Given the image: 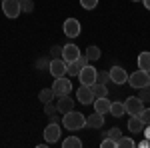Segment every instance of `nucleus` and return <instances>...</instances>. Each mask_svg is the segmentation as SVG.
Returning <instances> with one entry per match:
<instances>
[{"label":"nucleus","mask_w":150,"mask_h":148,"mask_svg":"<svg viewBox=\"0 0 150 148\" xmlns=\"http://www.w3.org/2000/svg\"><path fill=\"white\" fill-rule=\"evenodd\" d=\"M60 124L64 126L66 130H80V128L86 126V116L80 114V112H76V110H70V112L62 114Z\"/></svg>","instance_id":"nucleus-1"},{"label":"nucleus","mask_w":150,"mask_h":148,"mask_svg":"<svg viewBox=\"0 0 150 148\" xmlns=\"http://www.w3.org/2000/svg\"><path fill=\"white\" fill-rule=\"evenodd\" d=\"M128 84H130L134 90H138V88H146V86L150 84V74L138 68L136 72H132V74L128 76Z\"/></svg>","instance_id":"nucleus-2"},{"label":"nucleus","mask_w":150,"mask_h":148,"mask_svg":"<svg viewBox=\"0 0 150 148\" xmlns=\"http://www.w3.org/2000/svg\"><path fill=\"white\" fill-rule=\"evenodd\" d=\"M52 90H54V96H66V94L72 92V82L68 78H64V76H60V78L54 80Z\"/></svg>","instance_id":"nucleus-3"},{"label":"nucleus","mask_w":150,"mask_h":148,"mask_svg":"<svg viewBox=\"0 0 150 148\" xmlns=\"http://www.w3.org/2000/svg\"><path fill=\"white\" fill-rule=\"evenodd\" d=\"M66 68H68V62H64L62 58H50V66H48V72L54 76V78H60L66 74Z\"/></svg>","instance_id":"nucleus-4"},{"label":"nucleus","mask_w":150,"mask_h":148,"mask_svg":"<svg viewBox=\"0 0 150 148\" xmlns=\"http://www.w3.org/2000/svg\"><path fill=\"white\" fill-rule=\"evenodd\" d=\"M62 30H64V34L68 36V38H76V36H80V32H82L80 20H76V18H68V20H64Z\"/></svg>","instance_id":"nucleus-5"},{"label":"nucleus","mask_w":150,"mask_h":148,"mask_svg":"<svg viewBox=\"0 0 150 148\" xmlns=\"http://www.w3.org/2000/svg\"><path fill=\"white\" fill-rule=\"evenodd\" d=\"M2 12L8 18H18L20 16V0H4L2 2Z\"/></svg>","instance_id":"nucleus-6"},{"label":"nucleus","mask_w":150,"mask_h":148,"mask_svg":"<svg viewBox=\"0 0 150 148\" xmlns=\"http://www.w3.org/2000/svg\"><path fill=\"white\" fill-rule=\"evenodd\" d=\"M60 134H62V128H60L58 122H50V124L44 128V138H46L48 144L58 142V140H60Z\"/></svg>","instance_id":"nucleus-7"},{"label":"nucleus","mask_w":150,"mask_h":148,"mask_svg":"<svg viewBox=\"0 0 150 148\" xmlns=\"http://www.w3.org/2000/svg\"><path fill=\"white\" fill-rule=\"evenodd\" d=\"M96 68L94 66H84V68H80V72H78V78H80V84H84V86H90V84H94L96 82Z\"/></svg>","instance_id":"nucleus-8"},{"label":"nucleus","mask_w":150,"mask_h":148,"mask_svg":"<svg viewBox=\"0 0 150 148\" xmlns=\"http://www.w3.org/2000/svg\"><path fill=\"white\" fill-rule=\"evenodd\" d=\"M108 74H110V82H114V84H126L128 82V72L122 66H112L108 70Z\"/></svg>","instance_id":"nucleus-9"},{"label":"nucleus","mask_w":150,"mask_h":148,"mask_svg":"<svg viewBox=\"0 0 150 148\" xmlns=\"http://www.w3.org/2000/svg\"><path fill=\"white\" fill-rule=\"evenodd\" d=\"M124 108H126V112L132 116V114H140L144 110V102L140 100L138 96H128V100L124 102Z\"/></svg>","instance_id":"nucleus-10"},{"label":"nucleus","mask_w":150,"mask_h":148,"mask_svg":"<svg viewBox=\"0 0 150 148\" xmlns=\"http://www.w3.org/2000/svg\"><path fill=\"white\" fill-rule=\"evenodd\" d=\"M80 56V48L76 44H66V46H62V60L64 62H74L76 58Z\"/></svg>","instance_id":"nucleus-11"},{"label":"nucleus","mask_w":150,"mask_h":148,"mask_svg":"<svg viewBox=\"0 0 150 148\" xmlns=\"http://www.w3.org/2000/svg\"><path fill=\"white\" fill-rule=\"evenodd\" d=\"M74 100L70 98V94H66V96H58V102H56V110L60 114H66L70 112V110H74Z\"/></svg>","instance_id":"nucleus-12"},{"label":"nucleus","mask_w":150,"mask_h":148,"mask_svg":"<svg viewBox=\"0 0 150 148\" xmlns=\"http://www.w3.org/2000/svg\"><path fill=\"white\" fill-rule=\"evenodd\" d=\"M76 100L80 104H92L94 102V94L90 92V86H84L82 84L80 88L76 90Z\"/></svg>","instance_id":"nucleus-13"},{"label":"nucleus","mask_w":150,"mask_h":148,"mask_svg":"<svg viewBox=\"0 0 150 148\" xmlns=\"http://www.w3.org/2000/svg\"><path fill=\"white\" fill-rule=\"evenodd\" d=\"M86 126L88 128H102L104 126V114L94 110L90 116H86Z\"/></svg>","instance_id":"nucleus-14"},{"label":"nucleus","mask_w":150,"mask_h":148,"mask_svg":"<svg viewBox=\"0 0 150 148\" xmlns=\"http://www.w3.org/2000/svg\"><path fill=\"white\" fill-rule=\"evenodd\" d=\"M144 122H142V118H140V114H132V118H128V130L130 132H142L144 130Z\"/></svg>","instance_id":"nucleus-15"},{"label":"nucleus","mask_w":150,"mask_h":148,"mask_svg":"<svg viewBox=\"0 0 150 148\" xmlns=\"http://www.w3.org/2000/svg\"><path fill=\"white\" fill-rule=\"evenodd\" d=\"M94 110H96V112H100V114H108L110 112V100H108V98H106V96H102V98H94Z\"/></svg>","instance_id":"nucleus-16"},{"label":"nucleus","mask_w":150,"mask_h":148,"mask_svg":"<svg viewBox=\"0 0 150 148\" xmlns=\"http://www.w3.org/2000/svg\"><path fill=\"white\" fill-rule=\"evenodd\" d=\"M90 92L94 94V98H102V96H108V86L94 82V84H90Z\"/></svg>","instance_id":"nucleus-17"},{"label":"nucleus","mask_w":150,"mask_h":148,"mask_svg":"<svg viewBox=\"0 0 150 148\" xmlns=\"http://www.w3.org/2000/svg\"><path fill=\"white\" fill-rule=\"evenodd\" d=\"M138 68L144 72H150V52H140L138 54Z\"/></svg>","instance_id":"nucleus-18"},{"label":"nucleus","mask_w":150,"mask_h":148,"mask_svg":"<svg viewBox=\"0 0 150 148\" xmlns=\"http://www.w3.org/2000/svg\"><path fill=\"white\" fill-rule=\"evenodd\" d=\"M112 116H116V118H120V116H124L126 114V108H124V102H112L110 104V112Z\"/></svg>","instance_id":"nucleus-19"},{"label":"nucleus","mask_w":150,"mask_h":148,"mask_svg":"<svg viewBox=\"0 0 150 148\" xmlns=\"http://www.w3.org/2000/svg\"><path fill=\"white\" fill-rule=\"evenodd\" d=\"M82 146V140L78 136H68L62 140V148H80Z\"/></svg>","instance_id":"nucleus-20"},{"label":"nucleus","mask_w":150,"mask_h":148,"mask_svg":"<svg viewBox=\"0 0 150 148\" xmlns=\"http://www.w3.org/2000/svg\"><path fill=\"white\" fill-rule=\"evenodd\" d=\"M84 54L88 56V60H90V62H96V60L100 58V54H102V52H100V48H98V46H88Z\"/></svg>","instance_id":"nucleus-21"},{"label":"nucleus","mask_w":150,"mask_h":148,"mask_svg":"<svg viewBox=\"0 0 150 148\" xmlns=\"http://www.w3.org/2000/svg\"><path fill=\"white\" fill-rule=\"evenodd\" d=\"M38 98H40V102H52L54 100V90L52 88H42L38 92Z\"/></svg>","instance_id":"nucleus-22"},{"label":"nucleus","mask_w":150,"mask_h":148,"mask_svg":"<svg viewBox=\"0 0 150 148\" xmlns=\"http://www.w3.org/2000/svg\"><path fill=\"white\" fill-rule=\"evenodd\" d=\"M134 146H136V144H134V140H132V138H128V136H124V134L116 140V148H134Z\"/></svg>","instance_id":"nucleus-23"},{"label":"nucleus","mask_w":150,"mask_h":148,"mask_svg":"<svg viewBox=\"0 0 150 148\" xmlns=\"http://www.w3.org/2000/svg\"><path fill=\"white\" fill-rule=\"evenodd\" d=\"M96 82H98V84H106V86H108V84H110V74H108V70L98 72V74H96Z\"/></svg>","instance_id":"nucleus-24"},{"label":"nucleus","mask_w":150,"mask_h":148,"mask_svg":"<svg viewBox=\"0 0 150 148\" xmlns=\"http://www.w3.org/2000/svg\"><path fill=\"white\" fill-rule=\"evenodd\" d=\"M20 10L26 12V14H30V12L34 10V2H32V0H20Z\"/></svg>","instance_id":"nucleus-25"},{"label":"nucleus","mask_w":150,"mask_h":148,"mask_svg":"<svg viewBox=\"0 0 150 148\" xmlns=\"http://www.w3.org/2000/svg\"><path fill=\"white\" fill-rule=\"evenodd\" d=\"M78 72H80V66L76 64V60H74V62H68L66 74H68V76H78Z\"/></svg>","instance_id":"nucleus-26"},{"label":"nucleus","mask_w":150,"mask_h":148,"mask_svg":"<svg viewBox=\"0 0 150 148\" xmlns=\"http://www.w3.org/2000/svg\"><path fill=\"white\" fill-rule=\"evenodd\" d=\"M138 98L142 102H150V86L146 88H138Z\"/></svg>","instance_id":"nucleus-27"},{"label":"nucleus","mask_w":150,"mask_h":148,"mask_svg":"<svg viewBox=\"0 0 150 148\" xmlns=\"http://www.w3.org/2000/svg\"><path fill=\"white\" fill-rule=\"evenodd\" d=\"M80 6L84 10H94L98 6V0H80Z\"/></svg>","instance_id":"nucleus-28"},{"label":"nucleus","mask_w":150,"mask_h":148,"mask_svg":"<svg viewBox=\"0 0 150 148\" xmlns=\"http://www.w3.org/2000/svg\"><path fill=\"white\" fill-rule=\"evenodd\" d=\"M56 104L54 102H44V114L46 116H52V114H56Z\"/></svg>","instance_id":"nucleus-29"},{"label":"nucleus","mask_w":150,"mask_h":148,"mask_svg":"<svg viewBox=\"0 0 150 148\" xmlns=\"http://www.w3.org/2000/svg\"><path fill=\"white\" fill-rule=\"evenodd\" d=\"M50 58H62V46L54 44L50 48Z\"/></svg>","instance_id":"nucleus-30"},{"label":"nucleus","mask_w":150,"mask_h":148,"mask_svg":"<svg viewBox=\"0 0 150 148\" xmlns=\"http://www.w3.org/2000/svg\"><path fill=\"white\" fill-rule=\"evenodd\" d=\"M100 146H102V148H116V140H114V138H110V136H106L102 142H100Z\"/></svg>","instance_id":"nucleus-31"},{"label":"nucleus","mask_w":150,"mask_h":148,"mask_svg":"<svg viewBox=\"0 0 150 148\" xmlns=\"http://www.w3.org/2000/svg\"><path fill=\"white\" fill-rule=\"evenodd\" d=\"M106 136L114 138V140H118V138L122 136V130L120 128H110V130H106Z\"/></svg>","instance_id":"nucleus-32"},{"label":"nucleus","mask_w":150,"mask_h":148,"mask_svg":"<svg viewBox=\"0 0 150 148\" xmlns=\"http://www.w3.org/2000/svg\"><path fill=\"white\" fill-rule=\"evenodd\" d=\"M76 64H78L80 68H84V66H88V64H90V60H88V56H86V54H80V56L76 58Z\"/></svg>","instance_id":"nucleus-33"},{"label":"nucleus","mask_w":150,"mask_h":148,"mask_svg":"<svg viewBox=\"0 0 150 148\" xmlns=\"http://www.w3.org/2000/svg\"><path fill=\"white\" fill-rule=\"evenodd\" d=\"M140 118H142V122L146 126H150V108H144V110L140 112Z\"/></svg>","instance_id":"nucleus-34"},{"label":"nucleus","mask_w":150,"mask_h":148,"mask_svg":"<svg viewBox=\"0 0 150 148\" xmlns=\"http://www.w3.org/2000/svg\"><path fill=\"white\" fill-rule=\"evenodd\" d=\"M36 66H38L40 70H44L46 66H50V60H48V58H40V60L36 62Z\"/></svg>","instance_id":"nucleus-35"},{"label":"nucleus","mask_w":150,"mask_h":148,"mask_svg":"<svg viewBox=\"0 0 150 148\" xmlns=\"http://www.w3.org/2000/svg\"><path fill=\"white\" fill-rule=\"evenodd\" d=\"M50 122H58V124H60V118H58L56 114H52V116H50Z\"/></svg>","instance_id":"nucleus-36"},{"label":"nucleus","mask_w":150,"mask_h":148,"mask_svg":"<svg viewBox=\"0 0 150 148\" xmlns=\"http://www.w3.org/2000/svg\"><path fill=\"white\" fill-rule=\"evenodd\" d=\"M140 146H142V148H148V146H150V142H148V138H146V140H142V142H140Z\"/></svg>","instance_id":"nucleus-37"},{"label":"nucleus","mask_w":150,"mask_h":148,"mask_svg":"<svg viewBox=\"0 0 150 148\" xmlns=\"http://www.w3.org/2000/svg\"><path fill=\"white\" fill-rule=\"evenodd\" d=\"M144 128H146V132H144V136H146V138L150 140V126H144Z\"/></svg>","instance_id":"nucleus-38"},{"label":"nucleus","mask_w":150,"mask_h":148,"mask_svg":"<svg viewBox=\"0 0 150 148\" xmlns=\"http://www.w3.org/2000/svg\"><path fill=\"white\" fill-rule=\"evenodd\" d=\"M142 2H144V6H146V8L150 10V0H142Z\"/></svg>","instance_id":"nucleus-39"},{"label":"nucleus","mask_w":150,"mask_h":148,"mask_svg":"<svg viewBox=\"0 0 150 148\" xmlns=\"http://www.w3.org/2000/svg\"><path fill=\"white\" fill-rule=\"evenodd\" d=\"M132 2H142V0H132Z\"/></svg>","instance_id":"nucleus-40"},{"label":"nucleus","mask_w":150,"mask_h":148,"mask_svg":"<svg viewBox=\"0 0 150 148\" xmlns=\"http://www.w3.org/2000/svg\"><path fill=\"white\" fill-rule=\"evenodd\" d=\"M148 86H150V84H148Z\"/></svg>","instance_id":"nucleus-41"}]
</instances>
